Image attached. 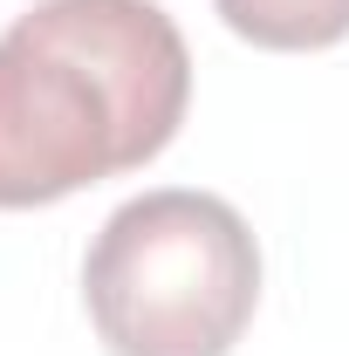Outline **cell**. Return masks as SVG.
Wrapping results in <instances>:
<instances>
[{
  "mask_svg": "<svg viewBox=\"0 0 349 356\" xmlns=\"http://www.w3.org/2000/svg\"><path fill=\"white\" fill-rule=\"evenodd\" d=\"M185 103L192 48L158 0H35L0 35V213L151 165Z\"/></svg>",
  "mask_w": 349,
  "mask_h": 356,
  "instance_id": "6da1fadb",
  "label": "cell"
},
{
  "mask_svg": "<svg viewBox=\"0 0 349 356\" xmlns=\"http://www.w3.org/2000/svg\"><path fill=\"white\" fill-rule=\"evenodd\" d=\"M254 302L261 247L219 192H137L89 240L83 309L110 356H226Z\"/></svg>",
  "mask_w": 349,
  "mask_h": 356,
  "instance_id": "7a4b0ae2",
  "label": "cell"
},
{
  "mask_svg": "<svg viewBox=\"0 0 349 356\" xmlns=\"http://www.w3.org/2000/svg\"><path fill=\"white\" fill-rule=\"evenodd\" d=\"M219 21L254 48H336L349 35V0H213Z\"/></svg>",
  "mask_w": 349,
  "mask_h": 356,
  "instance_id": "3957f363",
  "label": "cell"
}]
</instances>
